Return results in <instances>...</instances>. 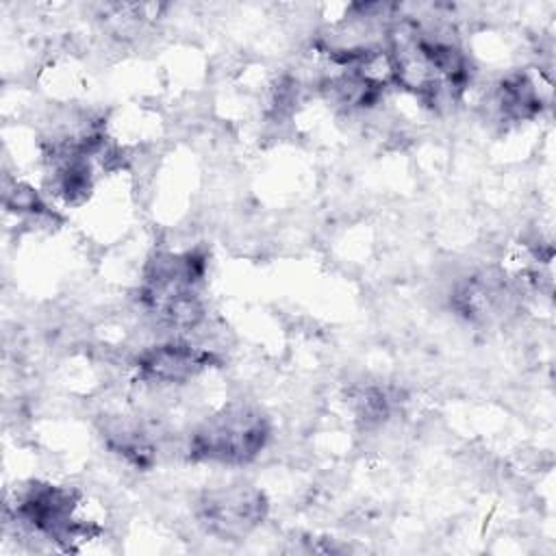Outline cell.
I'll use <instances>...</instances> for the list:
<instances>
[{"instance_id": "6da1fadb", "label": "cell", "mask_w": 556, "mask_h": 556, "mask_svg": "<svg viewBox=\"0 0 556 556\" xmlns=\"http://www.w3.org/2000/svg\"><path fill=\"white\" fill-rule=\"evenodd\" d=\"M384 39L391 83L432 111L450 109L463 98L471 70L452 37L404 17L389 24Z\"/></svg>"}, {"instance_id": "7a4b0ae2", "label": "cell", "mask_w": 556, "mask_h": 556, "mask_svg": "<svg viewBox=\"0 0 556 556\" xmlns=\"http://www.w3.org/2000/svg\"><path fill=\"white\" fill-rule=\"evenodd\" d=\"M206 276V254L200 250L154 252L137 289L141 308L163 328L187 332L204 319L200 287Z\"/></svg>"}, {"instance_id": "3957f363", "label": "cell", "mask_w": 556, "mask_h": 556, "mask_svg": "<svg viewBox=\"0 0 556 556\" xmlns=\"http://www.w3.org/2000/svg\"><path fill=\"white\" fill-rule=\"evenodd\" d=\"M83 502L74 486L30 480L15 491L9 513L30 534L54 543L63 552H78L83 543L102 534V528L83 515Z\"/></svg>"}, {"instance_id": "277c9868", "label": "cell", "mask_w": 556, "mask_h": 556, "mask_svg": "<svg viewBox=\"0 0 556 556\" xmlns=\"http://www.w3.org/2000/svg\"><path fill=\"white\" fill-rule=\"evenodd\" d=\"M271 439L269 417L245 402H230L206 417L189 437V458L195 463L241 467L261 456Z\"/></svg>"}, {"instance_id": "5b68a950", "label": "cell", "mask_w": 556, "mask_h": 556, "mask_svg": "<svg viewBox=\"0 0 556 556\" xmlns=\"http://www.w3.org/2000/svg\"><path fill=\"white\" fill-rule=\"evenodd\" d=\"M193 513L208 534L222 541H239L267 519L269 500L252 484L215 486L198 497Z\"/></svg>"}, {"instance_id": "8992f818", "label": "cell", "mask_w": 556, "mask_h": 556, "mask_svg": "<svg viewBox=\"0 0 556 556\" xmlns=\"http://www.w3.org/2000/svg\"><path fill=\"white\" fill-rule=\"evenodd\" d=\"M222 365V358L208 350L182 339H169L148 345L135 358V374L146 384L176 387L187 384Z\"/></svg>"}, {"instance_id": "52a82bcc", "label": "cell", "mask_w": 556, "mask_h": 556, "mask_svg": "<svg viewBox=\"0 0 556 556\" xmlns=\"http://www.w3.org/2000/svg\"><path fill=\"white\" fill-rule=\"evenodd\" d=\"M515 293L502 274L480 271L460 280L452 293V306L471 324H491L510 313Z\"/></svg>"}, {"instance_id": "ba28073f", "label": "cell", "mask_w": 556, "mask_h": 556, "mask_svg": "<svg viewBox=\"0 0 556 556\" xmlns=\"http://www.w3.org/2000/svg\"><path fill=\"white\" fill-rule=\"evenodd\" d=\"M545 96L530 72H510L493 89V109L502 122L521 124L541 115Z\"/></svg>"}, {"instance_id": "9c48e42d", "label": "cell", "mask_w": 556, "mask_h": 556, "mask_svg": "<svg viewBox=\"0 0 556 556\" xmlns=\"http://www.w3.org/2000/svg\"><path fill=\"white\" fill-rule=\"evenodd\" d=\"M102 441L135 469H150L156 463V443L150 434L132 419H111L102 428Z\"/></svg>"}, {"instance_id": "30bf717a", "label": "cell", "mask_w": 556, "mask_h": 556, "mask_svg": "<svg viewBox=\"0 0 556 556\" xmlns=\"http://www.w3.org/2000/svg\"><path fill=\"white\" fill-rule=\"evenodd\" d=\"M400 404H402L400 393L393 387H384V384L356 387L350 395V406L365 426L387 421Z\"/></svg>"}, {"instance_id": "8fae6325", "label": "cell", "mask_w": 556, "mask_h": 556, "mask_svg": "<svg viewBox=\"0 0 556 556\" xmlns=\"http://www.w3.org/2000/svg\"><path fill=\"white\" fill-rule=\"evenodd\" d=\"M4 208L20 217H46L48 204L39 195V191L22 180H13L4 185Z\"/></svg>"}]
</instances>
